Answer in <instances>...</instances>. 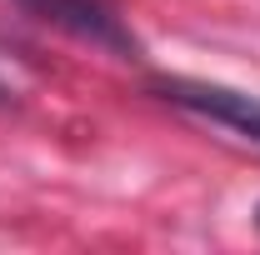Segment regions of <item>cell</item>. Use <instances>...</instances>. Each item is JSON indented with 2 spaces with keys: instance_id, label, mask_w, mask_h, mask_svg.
<instances>
[{
  "instance_id": "1",
  "label": "cell",
  "mask_w": 260,
  "mask_h": 255,
  "mask_svg": "<svg viewBox=\"0 0 260 255\" xmlns=\"http://www.w3.org/2000/svg\"><path fill=\"white\" fill-rule=\"evenodd\" d=\"M15 5H20L30 20L70 35V40H80V45H90V50H105V55H115V60H140V55H145L140 35L130 30V20L110 0H15Z\"/></svg>"
},
{
  "instance_id": "2",
  "label": "cell",
  "mask_w": 260,
  "mask_h": 255,
  "mask_svg": "<svg viewBox=\"0 0 260 255\" xmlns=\"http://www.w3.org/2000/svg\"><path fill=\"white\" fill-rule=\"evenodd\" d=\"M150 90L165 105L200 115L210 125H225L260 145V95H250V90H235V85H220V80H190V75H160V80H150Z\"/></svg>"
},
{
  "instance_id": "3",
  "label": "cell",
  "mask_w": 260,
  "mask_h": 255,
  "mask_svg": "<svg viewBox=\"0 0 260 255\" xmlns=\"http://www.w3.org/2000/svg\"><path fill=\"white\" fill-rule=\"evenodd\" d=\"M5 100H10V85H5V80H0V105H5Z\"/></svg>"
},
{
  "instance_id": "4",
  "label": "cell",
  "mask_w": 260,
  "mask_h": 255,
  "mask_svg": "<svg viewBox=\"0 0 260 255\" xmlns=\"http://www.w3.org/2000/svg\"><path fill=\"white\" fill-rule=\"evenodd\" d=\"M255 225H260V205H255Z\"/></svg>"
}]
</instances>
